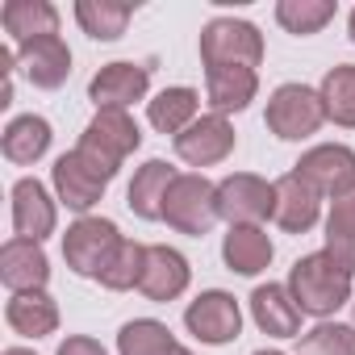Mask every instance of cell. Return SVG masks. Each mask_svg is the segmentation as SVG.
<instances>
[{
  "mask_svg": "<svg viewBox=\"0 0 355 355\" xmlns=\"http://www.w3.org/2000/svg\"><path fill=\"white\" fill-rule=\"evenodd\" d=\"M288 293L301 313L309 318H330L351 301V272H343L326 251L301 255L288 272Z\"/></svg>",
  "mask_w": 355,
  "mask_h": 355,
  "instance_id": "cell-1",
  "label": "cell"
},
{
  "mask_svg": "<svg viewBox=\"0 0 355 355\" xmlns=\"http://www.w3.org/2000/svg\"><path fill=\"white\" fill-rule=\"evenodd\" d=\"M263 34L239 17H214L201 30V63L209 67H259Z\"/></svg>",
  "mask_w": 355,
  "mask_h": 355,
  "instance_id": "cell-2",
  "label": "cell"
},
{
  "mask_svg": "<svg viewBox=\"0 0 355 355\" xmlns=\"http://www.w3.org/2000/svg\"><path fill=\"white\" fill-rule=\"evenodd\" d=\"M163 222L193 239L209 234V226L218 222V184H209L205 175H175L163 201Z\"/></svg>",
  "mask_w": 355,
  "mask_h": 355,
  "instance_id": "cell-3",
  "label": "cell"
},
{
  "mask_svg": "<svg viewBox=\"0 0 355 355\" xmlns=\"http://www.w3.org/2000/svg\"><path fill=\"white\" fill-rule=\"evenodd\" d=\"M138 142H142V130H138V121L125 109H96V117L80 134V150L92 163H101L109 175H117L121 159L130 150H138Z\"/></svg>",
  "mask_w": 355,
  "mask_h": 355,
  "instance_id": "cell-4",
  "label": "cell"
},
{
  "mask_svg": "<svg viewBox=\"0 0 355 355\" xmlns=\"http://www.w3.org/2000/svg\"><path fill=\"white\" fill-rule=\"evenodd\" d=\"M121 247V230L109 218H80L67 234H63V259L76 276H92L101 280V272L109 268V259Z\"/></svg>",
  "mask_w": 355,
  "mask_h": 355,
  "instance_id": "cell-5",
  "label": "cell"
},
{
  "mask_svg": "<svg viewBox=\"0 0 355 355\" xmlns=\"http://www.w3.org/2000/svg\"><path fill=\"white\" fill-rule=\"evenodd\" d=\"M322 121H326L322 96L305 84H280L268 101V130L284 142H301V138L318 134Z\"/></svg>",
  "mask_w": 355,
  "mask_h": 355,
  "instance_id": "cell-6",
  "label": "cell"
},
{
  "mask_svg": "<svg viewBox=\"0 0 355 355\" xmlns=\"http://www.w3.org/2000/svg\"><path fill=\"white\" fill-rule=\"evenodd\" d=\"M272 214H276V184H268L263 175L234 171L218 184V218H226L230 226H259Z\"/></svg>",
  "mask_w": 355,
  "mask_h": 355,
  "instance_id": "cell-7",
  "label": "cell"
},
{
  "mask_svg": "<svg viewBox=\"0 0 355 355\" xmlns=\"http://www.w3.org/2000/svg\"><path fill=\"white\" fill-rule=\"evenodd\" d=\"M51 175H55L59 201H63L67 209H76V214H88V209L105 197V189H109V180H113V175H109L101 163H92L80 146L67 150V155H59L55 167H51Z\"/></svg>",
  "mask_w": 355,
  "mask_h": 355,
  "instance_id": "cell-8",
  "label": "cell"
},
{
  "mask_svg": "<svg viewBox=\"0 0 355 355\" xmlns=\"http://www.w3.org/2000/svg\"><path fill=\"white\" fill-rule=\"evenodd\" d=\"M184 326H189L193 338H201V343H209V347H226V343H234L239 330H243V309H239V301H234L230 293L209 288V293H201V297L184 309Z\"/></svg>",
  "mask_w": 355,
  "mask_h": 355,
  "instance_id": "cell-9",
  "label": "cell"
},
{
  "mask_svg": "<svg viewBox=\"0 0 355 355\" xmlns=\"http://www.w3.org/2000/svg\"><path fill=\"white\" fill-rule=\"evenodd\" d=\"M305 184H313L322 197H343L355 189V150L351 146H338V142H326V146H313L297 159L293 167Z\"/></svg>",
  "mask_w": 355,
  "mask_h": 355,
  "instance_id": "cell-10",
  "label": "cell"
},
{
  "mask_svg": "<svg viewBox=\"0 0 355 355\" xmlns=\"http://www.w3.org/2000/svg\"><path fill=\"white\" fill-rule=\"evenodd\" d=\"M234 150V125L222 113H205L197 117L184 134H175V155L193 167H214Z\"/></svg>",
  "mask_w": 355,
  "mask_h": 355,
  "instance_id": "cell-11",
  "label": "cell"
},
{
  "mask_svg": "<svg viewBox=\"0 0 355 355\" xmlns=\"http://www.w3.org/2000/svg\"><path fill=\"white\" fill-rule=\"evenodd\" d=\"M13 67L34 84V88H59V84H67V76H71V51H67V42L55 34V38H38V42H26V46H17L13 51Z\"/></svg>",
  "mask_w": 355,
  "mask_h": 355,
  "instance_id": "cell-12",
  "label": "cell"
},
{
  "mask_svg": "<svg viewBox=\"0 0 355 355\" xmlns=\"http://www.w3.org/2000/svg\"><path fill=\"white\" fill-rule=\"evenodd\" d=\"M146 88H150V67H142V63H105L88 84V101L96 109H125V105L142 101Z\"/></svg>",
  "mask_w": 355,
  "mask_h": 355,
  "instance_id": "cell-13",
  "label": "cell"
},
{
  "mask_svg": "<svg viewBox=\"0 0 355 355\" xmlns=\"http://www.w3.org/2000/svg\"><path fill=\"white\" fill-rule=\"evenodd\" d=\"M0 280L13 293H42L51 280V259L42 251V243L30 239H9L0 247Z\"/></svg>",
  "mask_w": 355,
  "mask_h": 355,
  "instance_id": "cell-14",
  "label": "cell"
},
{
  "mask_svg": "<svg viewBox=\"0 0 355 355\" xmlns=\"http://www.w3.org/2000/svg\"><path fill=\"white\" fill-rule=\"evenodd\" d=\"M189 280H193V268L175 247H163V243L146 247V272L138 284L146 301H175L189 288Z\"/></svg>",
  "mask_w": 355,
  "mask_h": 355,
  "instance_id": "cell-15",
  "label": "cell"
},
{
  "mask_svg": "<svg viewBox=\"0 0 355 355\" xmlns=\"http://www.w3.org/2000/svg\"><path fill=\"white\" fill-rule=\"evenodd\" d=\"M318 214H322V193L313 184H305L297 171L280 175L276 180V226L288 230V234H305L318 226Z\"/></svg>",
  "mask_w": 355,
  "mask_h": 355,
  "instance_id": "cell-16",
  "label": "cell"
},
{
  "mask_svg": "<svg viewBox=\"0 0 355 355\" xmlns=\"http://www.w3.org/2000/svg\"><path fill=\"white\" fill-rule=\"evenodd\" d=\"M55 222H59V214H55L51 193L38 180H30V175L17 180L13 184V230H17V239L42 243L46 234H55Z\"/></svg>",
  "mask_w": 355,
  "mask_h": 355,
  "instance_id": "cell-17",
  "label": "cell"
},
{
  "mask_svg": "<svg viewBox=\"0 0 355 355\" xmlns=\"http://www.w3.org/2000/svg\"><path fill=\"white\" fill-rule=\"evenodd\" d=\"M251 318L272 338H297L301 334V309H297L288 284H259L251 293Z\"/></svg>",
  "mask_w": 355,
  "mask_h": 355,
  "instance_id": "cell-18",
  "label": "cell"
},
{
  "mask_svg": "<svg viewBox=\"0 0 355 355\" xmlns=\"http://www.w3.org/2000/svg\"><path fill=\"white\" fill-rule=\"evenodd\" d=\"M175 175H180V171H175L171 163H163V159L142 163V167L134 171V180H130V193H125L130 214H134V218H142V222H159V218H163L167 189L175 184Z\"/></svg>",
  "mask_w": 355,
  "mask_h": 355,
  "instance_id": "cell-19",
  "label": "cell"
},
{
  "mask_svg": "<svg viewBox=\"0 0 355 355\" xmlns=\"http://www.w3.org/2000/svg\"><path fill=\"white\" fill-rule=\"evenodd\" d=\"M259 92V76L255 67H209L205 71V96L214 105V113H243Z\"/></svg>",
  "mask_w": 355,
  "mask_h": 355,
  "instance_id": "cell-20",
  "label": "cell"
},
{
  "mask_svg": "<svg viewBox=\"0 0 355 355\" xmlns=\"http://www.w3.org/2000/svg\"><path fill=\"white\" fill-rule=\"evenodd\" d=\"M0 21H5V34L17 46L59 34V9L46 5V0H9V5L0 9Z\"/></svg>",
  "mask_w": 355,
  "mask_h": 355,
  "instance_id": "cell-21",
  "label": "cell"
},
{
  "mask_svg": "<svg viewBox=\"0 0 355 355\" xmlns=\"http://www.w3.org/2000/svg\"><path fill=\"white\" fill-rule=\"evenodd\" d=\"M222 259L239 276L268 272V263H272V239H268V230H259V226H230V234L222 239Z\"/></svg>",
  "mask_w": 355,
  "mask_h": 355,
  "instance_id": "cell-22",
  "label": "cell"
},
{
  "mask_svg": "<svg viewBox=\"0 0 355 355\" xmlns=\"http://www.w3.org/2000/svg\"><path fill=\"white\" fill-rule=\"evenodd\" d=\"M5 322L26 338H46L59 330V305L46 293H13L5 305Z\"/></svg>",
  "mask_w": 355,
  "mask_h": 355,
  "instance_id": "cell-23",
  "label": "cell"
},
{
  "mask_svg": "<svg viewBox=\"0 0 355 355\" xmlns=\"http://www.w3.org/2000/svg\"><path fill=\"white\" fill-rule=\"evenodd\" d=\"M51 121L46 117H34V113H26V117H13L9 125H5V138H0V146H5V159L9 163H38L46 150H51Z\"/></svg>",
  "mask_w": 355,
  "mask_h": 355,
  "instance_id": "cell-24",
  "label": "cell"
},
{
  "mask_svg": "<svg viewBox=\"0 0 355 355\" xmlns=\"http://www.w3.org/2000/svg\"><path fill=\"white\" fill-rule=\"evenodd\" d=\"M197 109H201V96L197 88H163L150 105H146V117L159 134H184L193 121H197Z\"/></svg>",
  "mask_w": 355,
  "mask_h": 355,
  "instance_id": "cell-25",
  "label": "cell"
},
{
  "mask_svg": "<svg viewBox=\"0 0 355 355\" xmlns=\"http://www.w3.org/2000/svg\"><path fill=\"white\" fill-rule=\"evenodd\" d=\"M326 255L355 276V189L343 193L338 201H330V218H326Z\"/></svg>",
  "mask_w": 355,
  "mask_h": 355,
  "instance_id": "cell-26",
  "label": "cell"
},
{
  "mask_svg": "<svg viewBox=\"0 0 355 355\" xmlns=\"http://www.w3.org/2000/svg\"><path fill=\"white\" fill-rule=\"evenodd\" d=\"M130 17H134V5H113V0H80L76 5V21L96 42H117L125 34Z\"/></svg>",
  "mask_w": 355,
  "mask_h": 355,
  "instance_id": "cell-27",
  "label": "cell"
},
{
  "mask_svg": "<svg viewBox=\"0 0 355 355\" xmlns=\"http://www.w3.org/2000/svg\"><path fill=\"white\" fill-rule=\"evenodd\" d=\"M318 96H322V109H326V117L334 125L355 130V63L330 67L326 80H322V88H318Z\"/></svg>",
  "mask_w": 355,
  "mask_h": 355,
  "instance_id": "cell-28",
  "label": "cell"
},
{
  "mask_svg": "<svg viewBox=\"0 0 355 355\" xmlns=\"http://www.w3.org/2000/svg\"><path fill=\"white\" fill-rule=\"evenodd\" d=\"M175 347L180 343L155 318H134L117 330V355H171Z\"/></svg>",
  "mask_w": 355,
  "mask_h": 355,
  "instance_id": "cell-29",
  "label": "cell"
},
{
  "mask_svg": "<svg viewBox=\"0 0 355 355\" xmlns=\"http://www.w3.org/2000/svg\"><path fill=\"white\" fill-rule=\"evenodd\" d=\"M276 21L305 38V34H318L326 21H334V0H280L276 5Z\"/></svg>",
  "mask_w": 355,
  "mask_h": 355,
  "instance_id": "cell-30",
  "label": "cell"
},
{
  "mask_svg": "<svg viewBox=\"0 0 355 355\" xmlns=\"http://www.w3.org/2000/svg\"><path fill=\"white\" fill-rule=\"evenodd\" d=\"M142 272H146V247H142V243L121 239L117 255H113V259H109V268L101 272V284H105V288H113V293H125V288L142 284Z\"/></svg>",
  "mask_w": 355,
  "mask_h": 355,
  "instance_id": "cell-31",
  "label": "cell"
},
{
  "mask_svg": "<svg viewBox=\"0 0 355 355\" xmlns=\"http://www.w3.org/2000/svg\"><path fill=\"white\" fill-rule=\"evenodd\" d=\"M297 355H355V326L318 322L309 334H301Z\"/></svg>",
  "mask_w": 355,
  "mask_h": 355,
  "instance_id": "cell-32",
  "label": "cell"
},
{
  "mask_svg": "<svg viewBox=\"0 0 355 355\" xmlns=\"http://www.w3.org/2000/svg\"><path fill=\"white\" fill-rule=\"evenodd\" d=\"M55 355H109L96 338H88V334H71V338H63L59 343V351Z\"/></svg>",
  "mask_w": 355,
  "mask_h": 355,
  "instance_id": "cell-33",
  "label": "cell"
},
{
  "mask_svg": "<svg viewBox=\"0 0 355 355\" xmlns=\"http://www.w3.org/2000/svg\"><path fill=\"white\" fill-rule=\"evenodd\" d=\"M5 355H34V351H26V347H9Z\"/></svg>",
  "mask_w": 355,
  "mask_h": 355,
  "instance_id": "cell-34",
  "label": "cell"
},
{
  "mask_svg": "<svg viewBox=\"0 0 355 355\" xmlns=\"http://www.w3.org/2000/svg\"><path fill=\"white\" fill-rule=\"evenodd\" d=\"M347 30H351V42H355V9H351V21H347Z\"/></svg>",
  "mask_w": 355,
  "mask_h": 355,
  "instance_id": "cell-35",
  "label": "cell"
},
{
  "mask_svg": "<svg viewBox=\"0 0 355 355\" xmlns=\"http://www.w3.org/2000/svg\"><path fill=\"white\" fill-rule=\"evenodd\" d=\"M171 355H193V351H189V347H175V351H171Z\"/></svg>",
  "mask_w": 355,
  "mask_h": 355,
  "instance_id": "cell-36",
  "label": "cell"
},
{
  "mask_svg": "<svg viewBox=\"0 0 355 355\" xmlns=\"http://www.w3.org/2000/svg\"><path fill=\"white\" fill-rule=\"evenodd\" d=\"M255 355H284V351H255Z\"/></svg>",
  "mask_w": 355,
  "mask_h": 355,
  "instance_id": "cell-37",
  "label": "cell"
}]
</instances>
